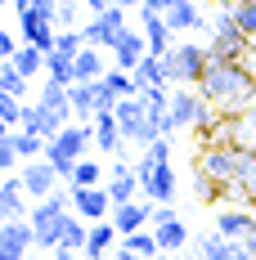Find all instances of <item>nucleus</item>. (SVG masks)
Here are the masks:
<instances>
[{
	"mask_svg": "<svg viewBox=\"0 0 256 260\" xmlns=\"http://www.w3.org/2000/svg\"><path fill=\"white\" fill-rule=\"evenodd\" d=\"M198 90H203V99L216 112H225V117H238V112H247V108L256 104V72L238 58V63H230V58H211L207 63L203 81H198Z\"/></svg>",
	"mask_w": 256,
	"mask_h": 260,
	"instance_id": "f257e3e1",
	"label": "nucleus"
},
{
	"mask_svg": "<svg viewBox=\"0 0 256 260\" xmlns=\"http://www.w3.org/2000/svg\"><path fill=\"white\" fill-rule=\"evenodd\" d=\"M86 148H95V126L90 121H68L45 144V161H54V171L63 180H72V171H77V161L86 157Z\"/></svg>",
	"mask_w": 256,
	"mask_h": 260,
	"instance_id": "f03ea898",
	"label": "nucleus"
},
{
	"mask_svg": "<svg viewBox=\"0 0 256 260\" xmlns=\"http://www.w3.org/2000/svg\"><path fill=\"white\" fill-rule=\"evenodd\" d=\"M68 215H72V193H63V188L50 193L45 202L32 207L27 220H32V229H36V247H41V251H54V247H59V238H63V220H68Z\"/></svg>",
	"mask_w": 256,
	"mask_h": 260,
	"instance_id": "7ed1b4c3",
	"label": "nucleus"
},
{
	"mask_svg": "<svg viewBox=\"0 0 256 260\" xmlns=\"http://www.w3.org/2000/svg\"><path fill=\"white\" fill-rule=\"evenodd\" d=\"M171 130H207L216 121V108L203 99L198 85H171Z\"/></svg>",
	"mask_w": 256,
	"mask_h": 260,
	"instance_id": "20e7f679",
	"label": "nucleus"
},
{
	"mask_svg": "<svg viewBox=\"0 0 256 260\" xmlns=\"http://www.w3.org/2000/svg\"><path fill=\"white\" fill-rule=\"evenodd\" d=\"M252 157V144H220V139H211L203 148V157H198V171L203 175H211V180H220L225 188H230L234 180H238V171H243V161Z\"/></svg>",
	"mask_w": 256,
	"mask_h": 260,
	"instance_id": "39448f33",
	"label": "nucleus"
},
{
	"mask_svg": "<svg viewBox=\"0 0 256 260\" xmlns=\"http://www.w3.org/2000/svg\"><path fill=\"white\" fill-rule=\"evenodd\" d=\"M162 63H166V81L171 85H198L203 72H207V63H211V54L198 41H176V50L166 54Z\"/></svg>",
	"mask_w": 256,
	"mask_h": 260,
	"instance_id": "423d86ee",
	"label": "nucleus"
},
{
	"mask_svg": "<svg viewBox=\"0 0 256 260\" xmlns=\"http://www.w3.org/2000/svg\"><path fill=\"white\" fill-rule=\"evenodd\" d=\"M247 36H243V27L234 23V14L220 5V14H216V23H211V41H207V54L211 58H230V63H238V58H247Z\"/></svg>",
	"mask_w": 256,
	"mask_h": 260,
	"instance_id": "0eeeda50",
	"label": "nucleus"
},
{
	"mask_svg": "<svg viewBox=\"0 0 256 260\" xmlns=\"http://www.w3.org/2000/svg\"><path fill=\"white\" fill-rule=\"evenodd\" d=\"M117 126H122V135H126L130 144H153V139H166L162 130H157V121L149 117V108H144V99L139 94H130V99H117Z\"/></svg>",
	"mask_w": 256,
	"mask_h": 260,
	"instance_id": "6e6552de",
	"label": "nucleus"
},
{
	"mask_svg": "<svg viewBox=\"0 0 256 260\" xmlns=\"http://www.w3.org/2000/svg\"><path fill=\"white\" fill-rule=\"evenodd\" d=\"M122 31H126V9H122V5H112L108 14H95L90 23L81 27L86 45H95V50H108V54H112V45L122 41Z\"/></svg>",
	"mask_w": 256,
	"mask_h": 260,
	"instance_id": "1a4fd4ad",
	"label": "nucleus"
},
{
	"mask_svg": "<svg viewBox=\"0 0 256 260\" xmlns=\"http://www.w3.org/2000/svg\"><path fill=\"white\" fill-rule=\"evenodd\" d=\"M18 180H23L27 198L32 202H45L50 193H59V171H54V161H45V157H36V161H23V171H18Z\"/></svg>",
	"mask_w": 256,
	"mask_h": 260,
	"instance_id": "9d476101",
	"label": "nucleus"
},
{
	"mask_svg": "<svg viewBox=\"0 0 256 260\" xmlns=\"http://www.w3.org/2000/svg\"><path fill=\"white\" fill-rule=\"evenodd\" d=\"M32 247H36L32 220H5V229H0V260H27Z\"/></svg>",
	"mask_w": 256,
	"mask_h": 260,
	"instance_id": "9b49d317",
	"label": "nucleus"
},
{
	"mask_svg": "<svg viewBox=\"0 0 256 260\" xmlns=\"http://www.w3.org/2000/svg\"><path fill=\"white\" fill-rule=\"evenodd\" d=\"M18 41H23V45H36L41 54H54L59 27H54L50 18H41L36 9H27V14H18Z\"/></svg>",
	"mask_w": 256,
	"mask_h": 260,
	"instance_id": "f8f14e48",
	"label": "nucleus"
},
{
	"mask_svg": "<svg viewBox=\"0 0 256 260\" xmlns=\"http://www.w3.org/2000/svg\"><path fill=\"white\" fill-rule=\"evenodd\" d=\"M72 193V211H77L86 224H99V220H112V198H108V188H68Z\"/></svg>",
	"mask_w": 256,
	"mask_h": 260,
	"instance_id": "ddd939ff",
	"label": "nucleus"
},
{
	"mask_svg": "<svg viewBox=\"0 0 256 260\" xmlns=\"http://www.w3.org/2000/svg\"><path fill=\"white\" fill-rule=\"evenodd\" d=\"M36 104L50 112L59 126H68V121H77V112H72V85H59V81H41V94H36Z\"/></svg>",
	"mask_w": 256,
	"mask_h": 260,
	"instance_id": "4468645a",
	"label": "nucleus"
},
{
	"mask_svg": "<svg viewBox=\"0 0 256 260\" xmlns=\"http://www.w3.org/2000/svg\"><path fill=\"white\" fill-rule=\"evenodd\" d=\"M112 224H117V234H139V229H153V202L149 198H135V202H122V207H112Z\"/></svg>",
	"mask_w": 256,
	"mask_h": 260,
	"instance_id": "2eb2a0df",
	"label": "nucleus"
},
{
	"mask_svg": "<svg viewBox=\"0 0 256 260\" xmlns=\"http://www.w3.org/2000/svg\"><path fill=\"white\" fill-rule=\"evenodd\" d=\"M252 229H256V207H220V211H216V234H220V238L243 242Z\"/></svg>",
	"mask_w": 256,
	"mask_h": 260,
	"instance_id": "dca6fc26",
	"label": "nucleus"
},
{
	"mask_svg": "<svg viewBox=\"0 0 256 260\" xmlns=\"http://www.w3.org/2000/svg\"><path fill=\"white\" fill-rule=\"evenodd\" d=\"M139 31H144V41H149V54H157V58H166V54L176 50V31L166 27V18L162 14H153V9H139Z\"/></svg>",
	"mask_w": 256,
	"mask_h": 260,
	"instance_id": "f3484780",
	"label": "nucleus"
},
{
	"mask_svg": "<svg viewBox=\"0 0 256 260\" xmlns=\"http://www.w3.org/2000/svg\"><path fill=\"white\" fill-rule=\"evenodd\" d=\"M149 58V41H144V31H122V41L112 45V68H122V72H135L139 63Z\"/></svg>",
	"mask_w": 256,
	"mask_h": 260,
	"instance_id": "a211bd4d",
	"label": "nucleus"
},
{
	"mask_svg": "<svg viewBox=\"0 0 256 260\" xmlns=\"http://www.w3.org/2000/svg\"><path fill=\"white\" fill-rule=\"evenodd\" d=\"M176 193H180V180H176V166L171 161H162L153 175L144 180V198L153 202V207H171L176 202Z\"/></svg>",
	"mask_w": 256,
	"mask_h": 260,
	"instance_id": "6ab92c4d",
	"label": "nucleus"
},
{
	"mask_svg": "<svg viewBox=\"0 0 256 260\" xmlns=\"http://www.w3.org/2000/svg\"><path fill=\"white\" fill-rule=\"evenodd\" d=\"M90 126H95V148H99V153H122L126 135H122V126H117V108H99Z\"/></svg>",
	"mask_w": 256,
	"mask_h": 260,
	"instance_id": "aec40b11",
	"label": "nucleus"
},
{
	"mask_svg": "<svg viewBox=\"0 0 256 260\" xmlns=\"http://www.w3.org/2000/svg\"><path fill=\"white\" fill-rule=\"evenodd\" d=\"M103 188H108L112 207H122V202H135V198H144V188H139V180H135V166H126V161H117V166H112V175L103 180Z\"/></svg>",
	"mask_w": 256,
	"mask_h": 260,
	"instance_id": "412c9836",
	"label": "nucleus"
},
{
	"mask_svg": "<svg viewBox=\"0 0 256 260\" xmlns=\"http://www.w3.org/2000/svg\"><path fill=\"white\" fill-rule=\"evenodd\" d=\"M0 215H5V220H27V215H32L27 188H23L18 175H5V180H0Z\"/></svg>",
	"mask_w": 256,
	"mask_h": 260,
	"instance_id": "4be33fe9",
	"label": "nucleus"
},
{
	"mask_svg": "<svg viewBox=\"0 0 256 260\" xmlns=\"http://www.w3.org/2000/svg\"><path fill=\"white\" fill-rule=\"evenodd\" d=\"M112 247H122V234H117V224L112 220H99V224H90V238H86V260H108Z\"/></svg>",
	"mask_w": 256,
	"mask_h": 260,
	"instance_id": "5701e85b",
	"label": "nucleus"
},
{
	"mask_svg": "<svg viewBox=\"0 0 256 260\" xmlns=\"http://www.w3.org/2000/svg\"><path fill=\"white\" fill-rule=\"evenodd\" d=\"M99 104H103V85L99 81H77V85H72V112H77V121H95Z\"/></svg>",
	"mask_w": 256,
	"mask_h": 260,
	"instance_id": "b1692460",
	"label": "nucleus"
},
{
	"mask_svg": "<svg viewBox=\"0 0 256 260\" xmlns=\"http://www.w3.org/2000/svg\"><path fill=\"white\" fill-rule=\"evenodd\" d=\"M162 18H166V27H171L176 36H180V31H198V27H203V14H198L193 0H171V9H166Z\"/></svg>",
	"mask_w": 256,
	"mask_h": 260,
	"instance_id": "393cba45",
	"label": "nucleus"
},
{
	"mask_svg": "<svg viewBox=\"0 0 256 260\" xmlns=\"http://www.w3.org/2000/svg\"><path fill=\"white\" fill-rule=\"evenodd\" d=\"M153 234H157V247L166 251V256H180L184 247H189V229H184V220H162V224H153Z\"/></svg>",
	"mask_w": 256,
	"mask_h": 260,
	"instance_id": "a878e982",
	"label": "nucleus"
},
{
	"mask_svg": "<svg viewBox=\"0 0 256 260\" xmlns=\"http://www.w3.org/2000/svg\"><path fill=\"white\" fill-rule=\"evenodd\" d=\"M103 77H108V50L86 45L77 54V81H103Z\"/></svg>",
	"mask_w": 256,
	"mask_h": 260,
	"instance_id": "bb28decb",
	"label": "nucleus"
},
{
	"mask_svg": "<svg viewBox=\"0 0 256 260\" xmlns=\"http://www.w3.org/2000/svg\"><path fill=\"white\" fill-rule=\"evenodd\" d=\"M18 130H32V135H41V139H54L63 126H59L41 104H23V126H18Z\"/></svg>",
	"mask_w": 256,
	"mask_h": 260,
	"instance_id": "cd10ccee",
	"label": "nucleus"
},
{
	"mask_svg": "<svg viewBox=\"0 0 256 260\" xmlns=\"http://www.w3.org/2000/svg\"><path fill=\"white\" fill-rule=\"evenodd\" d=\"M122 251H130V256H139V260H157V256H166V251L157 247V234H153V229L126 234V238H122Z\"/></svg>",
	"mask_w": 256,
	"mask_h": 260,
	"instance_id": "c85d7f7f",
	"label": "nucleus"
},
{
	"mask_svg": "<svg viewBox=\"0 0 256 260\" xmlns=\"http://www.w3.org/2000/svg\"><path fill=\"white\" fill-rule=\"evenodd\" d=\"M45 77L59 81V85H77V58L72 54H45Z\"/></svg>",
	"mask_w": 256,
	"mask_h": 260,
	"instance_id": "c756f323",
	"label": "nucleus"
},
{
	"mask_svg": "<svg viewBox=\"0 0 256 260\" xmlns=\"http://www.w3.org/2000/svg\"><path fill=\"white\" fill-rule=\"evenodd\" d=\"M130 77H135V85H139V90H149V85H171V81H166V63H162L157 54H149V58H144Z\"/></svg>",
	"mask_w": 256,
	"mask_h": 260,
	"instance_id": "7c9ffc66",
	"label": "nucleus"
},
{
	"mask_svg": "<svg viewBox=\"0 0 256 260\" xmlns=\"http://www.w3.org/2000/svg\"><path fill=\"white\" fill-rule=\"evenodd\" d=\"M103 180H108V175H103L99 161H95V157H81L77 171H72V180H68V188H99Z\"/></svg>",
	"mask_w": 256,
	"mask_h": 260,
	"instance_id": "2f4dec72",
	"label": "nucleus"
},
{
	"mask_svg": "<svg viewBox=\"0 0 256 260\" xmlns=\"http://www.w3.org/2000/svg\"><path fill=\"white\" fill-rule=\"evenodd\" d=\"M230 188L247 202V207H256V148H252V157L243 161V171H238V180H234Z\"/></svg>",
	"mask_w": 256,
	"mask_h": 260,
	"instance_id": "473e14b6",
	"label": "nucleus"
},
{
	"mask_svg": "<svg viewBox=\"0 0 256 260\" xmlns=\"http://www.w3.org/2000/svg\"><path fill=\"white\" fill-rule=\"evenodd\" d=\"M14 68H18L27 81H36L41 72H45V54L36 50V45H18V54H14Z\"/></svg>",
	"mask_w": 256,
	"mask_h": 260,
	"instance_id": "72a5a7b5",
	"label": "nucleus"
},
{
	"mask_svg": "<svg viewBox=\"0 0 256 260\" xmlns=\"http://www.w3.org/2000/svg\"><path fill=\"white\" fill-rule=\"evenodd\" d=\"M99 85L108 90V94H112V99H130V94H139L135 77H130V72H122V68H108V77H103Z\"/></svg>",
	"mask_w": 256,
	"mask_h": 260,
	"instance_id": "f704fd0d",
	"label": "nucleus"
},
{
	"mask_svg": "<svg viewBox=\"0 0 256 260\" xmlns=\"http://www.w3.org/2000/svg\"><path fill=\"white\" fill-rule=\"evenodd\" d=\"M86 238H90V224L81 220L77 211L63 220V238H59V247H72V251H86Z\"/></svg>",
	"mask_w": 256,
	"mask_h": 260,
	"instance_id": "c9c22d12",
	"label": "nucleus"
},
{
	"mask_svg": "<svg viewBox=\"0 0 256 260\" xmlns=\"http://www.w3.org/2000/svg\"><path fill=\"white\" fill-rule=\"evenodd\" d=\"M45 144L50 139H41V135H32V130H14V148L23 161H36V157H45Z\"/></svg>",
	"mask_w": 256,
	"mask_h": 260,
	"instance_id": "e433bc0d",
	"label": "nucleus"
},
{
	"mask_svg": "<svg viewBox=\"0 0 256 260\" xmlns=\"http://www.w3.org/2000/svg\"><path fill=\"white\" fill-rule=\"evenodd\" d=\"M27 85H32V81H27L23 72L14 68V58H9V63H0V90H5V94L23 99V94H27Z\"/></svg>",
	"mask_w": 256,
	"mask_h": 260,
	"instance_id": "4c0bfd02",
	"label": "nucleus"
},
{
	"mask_svg": "<svg viewBox=\"0 0 256 260\" xmlns=\"http://www.w3.org/2000/svg\"><path fill=\"white\" fill-rule=\"evenodd\" d=\"M225 9L234 14V23L243 27V36H247V41H256V0H243V5H225Z\"/></svg>",
	"mask_w": 256,
	"mask_h": 260,
	"instance_id": "58836bf2",
	"label": "nucleus"
},
{
	"mask_svg": "<svg viewBox=\"0 0 256 260\" xmlns=\"http://www.w3.org/2000/svg\"><path fill=\"white\" fill-rule=\"evenodd\" d=\"M0 117L9 121V130H18V126H23V99H14V94L0 90Z\"/></svg>",
	"mask_w": 256,
	"mask_h": 260,
	"instance_id": "ea45409f",
	"label": "nucleus"
},
{
	"mask_svg": "<svg viewBox=\"0 0 256 260\" xmlns=\"http://www.w3.org/2000/svg\"><path fill=\"white\" fill-rule=\"evenodd\" d=\"M54 50H59V54H72V58H77V54L86 50V36H81L77 27H72V31H59V45H54Z\"/></svg>",
	"mask_w": 256,
	"mask_h": 260,
	"instance_id": "a19ab883",
	"label": "nucleus"
},
{
	"mask_svg": "<svg viewBox=\"0 0 256 260\" xmlns=\"http://www.w3.org/2000/svg\"><path fill=\"white\" fill-rule=\"evenodd\" d=\"M220 188H225L220 180H211V175H203V171H198V184H193L198 202H216V198H220Z\"/></svg>",
	"mask_w": 256,
	"mask_h": 260,
	"instance_id": "79ce46f5",
	"label": "nucleus"
},
{
	"mask_svg": "<svg viewBox=\"0 0 256 260\" xmlns=\"http://www.w3.org/2000/svg\"><path fill=\"white\" fill-rule=\"evenodd\" d=\"M18 161H23V157H18V148H14V130H9V135L0 139V171L9 175V171H14Z\"/></svg>",
	"mask_w": 256,
	"mask_h": 260,
	"instance_id": "37998d69",
	"label": "nucleus"
},
{
	"mask_svg": "<svg viewBox=\"0 0 256 260\" xmlns=\"http://www.w3.org/2000/svg\"><path fill=\"white\" fill-rule=\"evenodd\" d=\"M144 153L153 157L157 166H162V161H171V139H153V144H149V148H144Z\"/></svg>",
	"mask_w": 256,
	"mask_h": 260,
	"instance_id": "c03bdc74",
	"label": "nucleus"
},
{
	"mask_svg": "<svg viewBox=\"0 0 256 260\" xmlns=\"http://www.w3.org/2000/svg\"><path fill=\"white\" fill-rule=\"evenodd\" d=\"M81 5H86V9H90V18H95V14H108L117 0H81Z\"/></svg>",
	"mask_w": 256,
	"mask_h": 260,
	"instance_id": "a18cd8bd",
	"label": "nucleus"
},
{
	"mask_svg": "<svg viewBox=\"0 0 256 260\" xmlns=\"http://www.w3.org/2000/svg\"><path fill=\"white\" fill-rule=\"evenodd\" d=\"M144 9H153V14H166V9H171V0H144Z\"/></svg>",
	"mask_w": 256,
	"mask_h": 260,
	"instance_id": "49530a36",
	"label": "nucleus"
},
{
	"mask_svg": "<svg viewBox=\"0 0 256 260\" xmlns=\"http://www.w3.org/2000/svg\"><path fill=\"white\" fill-rule=\"evenodd\" d=\"M50 256H54V260H77V251H72V247H54Z\"/></svg>",
	"mask_w": 256,
	"mask_h": 260,
	"instance_id": "de8ad7c7",
	"label": "nucleus"
},
{
	"mask_svg": "<svg viewBox=\"0 0 256 260\" xmlns=\"http://www.w3.org/2000/svg\"><path fill=\"white\" fill-rule=\"evenodd\" d=\"M243 251H247V256L256 260V229H252V234H247V238H243Z\"/></svg>",
	"mask_w": 256,
	"mask_h": 260,
	"instance_id": "09e8293b",
	"label": "nucleus"
},
{
	"mask_svg": "<svg viewBox=\"0 0 256 260\" xmlns=\"http://www.w3.org/2000/svg\"><path fill=\"white\" fill-rule=\"evenodd\" d=\"M243 63H247V68H252V72H256V41H252V45H247V58H243Z\"/></svg>",
	"mask_w": 256,
	"mask_h": 260,
	"instance_id": "8fccbe9b",
	"label": "nucleus"
},
{
	"mask_svg": "<svg viewBox=\"0 0 256 260\" xmlns=\"http://www.w3.org/2000/svg\"><path fill=\"white\" fill-rule=\"evenodd\" d=\"M122 9H144V0H117Z\"/></svg>",
	"mask_w": 256,
	"mask_h": 260,
	"instance_id": "3c124183",
	"label": "nucleus"
},
{
	"mask_svg": "<svg viewBox=\"0 0 256 260\" xmlns=\"http://www.w3.org/2000/svg\"><path fill=\"white\" fill-rule=\"evenodd\" d=\"M32 5H36V0H14V9H18V14H27Z\"/></svg>",
	"mask_w": 256,
	"mask_h": 260,
	"instance_id": "603ef678",
	"label": "nucleus"
},
{
	"mask_svg": "<svg viewBox=\"0 0 256 260\" xmlns=\"http://www.w3.org/2000/svg\"><path fill=\"white\" fill-rule=\"evenodd\" d=\"M180 260H203V251L193 247V251H180Z\"/></svg>",
	"mask_w": 256,
	"mask_h": 260,
	"instance_id": "864d4df0",
	"label": "nucleus"
},
{
	"mask_svg": "<svg viewBox=\"0 0 256 260\" xmlns=\"http://www.w3.org/2000/svg\"><path fill=\"white\" fill-rule=\"evenodd\" d=\"M112 260H139V256H130V251H122V247H117V251H112Z\"/></svg>",
	"mask_w": 256,
	"mask_h": 260,
	"instance_id": "5fc2aeb1",
	"label": "nucleus"
},
{
	"mask_svg": "<svg viewBox=\"0 0 256 260\" xmlns=\"http://www.w3.org/2000/svg\"><path fill=\"white\" fill-rule=\"evenodd\" d=\"M5 135H9V121H5V117H0V139H5Z\"/></svg>",
	"mask_w": 256,
	"mask_h": 260,
	"instance_id": "6e6d98bb",
	"label": "nucleus"
},
{
	"mask_svg": "<svg viewBox=\"0 0 256 260\" xmlns=\"http://www.w3.org/2000/svg\"><path fill=\"white\" fill-rule=\"evenodd\" d=\"M157 260H180V256H157Z\"/></svg>",
	"mask_w": 256,
	"mask_h": 260,
	"instance_id": "4d7b16f0",
	"label": "nucleus"
},
{
	"mask_svg": "<svg viewBox=\"0 0 256 260\" xmlns=\"http://www.w3.org/2000/svg\"><path fill=\"white\" fill-rule=\"evenodd\" d=\"M5 5H14V0H0V9H5Z\"/></svg>",
	"mask_w": 256,
	"mask_h": 260,
	"instance_id": "13d9d810",
	"label": "nucleus"
},
{
	"mask_svg": "<svg viewBox=\"0 0 256 260\" xmlns=\"http://www.w3.org/2000/svg\"><path fill=\"white\" fill-rule=\"evenodd\" d=\"M225 5H243V0H225Z\"/></svg>",
	"mask_w": 256,
	"mask_h": 260,
	"instance_id": "bf43d9fd",
	"label": "nucleus"
},
{
	"mask_svg": "<svg viewBox=\"0 0 256 260\" xmlns=\"http://www.w3.org/2000/svg\"><path fill=\"white\" fill-rule=\"evenodd\" d=\"M0 229H5V215H0Z\"/></svg>",
	"mask_w": 256,
	"mask_h": 260,
	"instance_id": "052dcab7",
	"label": "nucleus"
},
{
	"mask_svg": "<svg viewBox=\"0 0 256 260\" xmlns=\"http://www.w3.org/2000/svg\"><path fill=\"white\" fill-rule=\"evenodd\" d=\"M252 148H256V139H252Z\"/></svg>",
	"mask_w": 256,
	"mask_h": 260,
	"instance_id": "680f3d73",
	"label": "nucleus"
}]
</instances>
